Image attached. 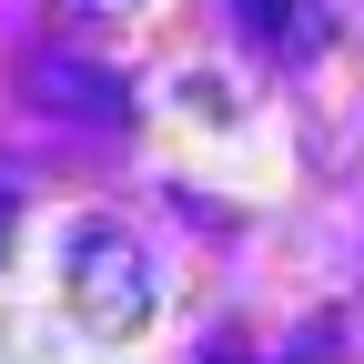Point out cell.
<instances>
[{
    "label": "cell",
    "instance_id": "obj_5",
    "mask_svg": "<svg viewBox=\"0 0 364 364\" xmlns=\"http://www.w3.org/2000/svg\"><path fill=\"white\" fill-rule=\"evenodd\" d=\"M0 253H11V203H0Z\"/></svg>",
    "mask_w": 364,
    "mask_h": 364
},
{
    "label": "cell",
    "instance_id": "obj_4",
    "mask_svg": "<svg viewBox=\"0 0 364 364\" xmlns=\"http://www.w3.org/2000/svg\"><path fill=\"white\" fill-rule=\"evenodd\" d=\"M294 364H344V344H334L324 324H314V334H294Z\"/></svg>",
    "mask_w": 364,
    "mask_h": 364
},
{
    "label": "cell",
    "instance_id": "obj_3",
    "mask_svg": "<svg viewBox=\"0 0 364 364\" xmlns=\"http://www.w3.org/2000/svg\"><path fill=\"white\" fill-rule=\"evenodd\" d=\"M233 11H243L253 41H273V51H284V11H294V0H233Z\"/></svg>",
    "mask_w": 364,
    "mask_h": 364
},
{
    "label": "cell",
    "instance_id": "obj_2",
    "mask_svg": "<svg viewBox=\"0 0 364 364\" xmlns=\"http://www.w3.org/2000/svg\"><path fill=\"white\" fill-rule=\"evenodd\" d=\"M31 91H51V102H61V112H81V122H122V112H132L112 71H91V61H61V51H51V61H31Z\"/></svg>",
    "mask_w": 364,
    "mask_h": 364
},
{
    "label": "cell",
    "instance_id": "obj_6",
    "mask_svg": "<svg viewBox=\"0 0 364 364\" xmlns=\"http://www.w3.org/2000/svg\"><path fill=\"white\" fill-rule=\"evenodd\" d=\"M213 364H243V354H213Z\"/></svg>",
    "mask_w": 364,
    "mask_h": 364
},
{
    "label": "cell",
    "instance_id": "obj_1",
    "mask_svg": "<svg viewBox=\"0 0 364 364\" xmlns=\"http://www.w3.org/2000/svg\"><path fill=\"white\" fill-rule=\"evenodd\" d=\"M81 304H91V324H132L152 294H142V273H132V253L112 233H81Z\"/></svg>",
    "mask_w": 364,
    "mask_h": 364
}]
</instances>
